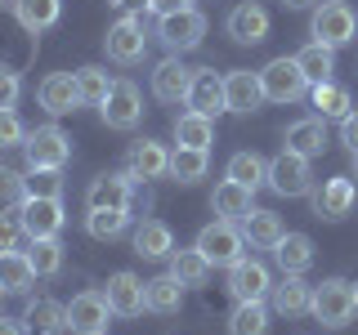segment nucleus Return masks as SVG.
<instances>
[{"label": "nucleus", "mask_w": 358, "mask_h": 335, "mask_svg": "<svg viewBox=\"0 0 358 335\" xmlns=\"http://www.w3.org/2000/svg\"><path fill=\"white\" fill-rule=\"evenodd\" d=\"M22 148H27V170H63L72 156V139L59 126H36Z\"/></svg>", "instance_id": "nucleus-4"}, {"label": "nucleus", "mask_w": 358, "mask_h": 335, "mask_svg": "<svg viewBox=\"0 0 358 335\" xmlns=\"http://www.w3.org/2000/svg\"><path fill=\"white\" fill-rule=\"evenodd\" d=\"M31 282H36V268L22 251H5L0 255V286H5V295H22Z\"/></svg>", "instance_id": "nucleus-32"}, {"label": "nucleus", "mask_w": 358, "mask_h": 335, "mask_svg": "<svg viewBox=\"0 0 358 335\" xmlns=\"http://www.w3.org/2000/svg\"><path fill=\"white\" fill-rule=\"evenodd\" d=\"M27 143V126L18 121L14 107H0V152L5 148H22Z\"/></svg>", "instance_id": "nucleus-43"}, {"label": "nucleus", "mask_w": 358, "mask_h": 335, "mask_svg": "<svg viewBox=\"0 0 358 335\" xmlns=\"http://www.w3.org/2000/svg\"><path fill=\"white\" fill-rule=\"evenodd\" d=\"M31 268H36V277H59L63 273V241L59 237H36L27 251Z\"/></svg>", "instance_id": "nucleus-39"}, {"label": "nucleus", "mask_w": 358, "mask_h": 335, "mask_svg": "<svg viewBox=\"0 0 358 335\" xmlns=\"http://www.w3.org/2000/svg\"><path fill=\"white\" fill-rule=\"evenodd\" d=\"M22 322H27L31 335H59V331H67V304H59V299H31Z\"/></svg>", "instance_id": "nucleus-28"}, {"label": "nucleus", "mask_w": 358, "mask_h": 335, "mask_svg": "<svg viewBox=\"0 0 358 335\" xmlns=\"http://www.w3.org/2000/svg\"><path fill=\"white\" fill-rule=\"evenodd\" d=\"M103 45H108V59H112V63H121V67L139 63V59H143V50H148V31H143V18H139V14H126L121 22H112Z\"/></svg>", "instance_id": "nucleus-8"}, {"label": "nucleus", "mask_w": 358, "mask_h": 335, "mask_svg": "<svg viewBox=\"0 0 358 335\" xmlns=\"http://www.w3.org/2000/svg\"><path fill=\"white\" fill-rule=\"evenodd\" d=\"M268 295H273V313H282V318H300V313H309V304H313V286L305 277H282Z\"/></svg>", "instance_id": "nucleus-23"}, {"label": "nucleus", "mask_w": 358, "mask_h": 335, "mask_svg": "<svg viewBox=\"0 0 358 335\" xmlns=\"http://www.w3.org/2000/svg\"><path fill=\"white\" fill-rule=\"evenodd\" d=\"M108 318H112V304L99 290H81V295H72V304H67V331L72 335H103Z\"/></svg>", "instance_id": "nucleus-9"}, {"label": "nucleus", "mask_w": 358, "mask_h": 335, "mask_svg": "<svg viewBox=\"0 0 358 335\" xmlns=\"http://www.w3.org/2000/svg\"><path fill=\"white\" fill-rule=\"evenodd\" d=\"M112 5H126V9H148V0H112Z\"/></svg>", "instance_id": "nucleus-50"}, {"label": "nucleus", "mask_w": 358, "mask_h": 335, "mask_svg": "<svg viewBox=\"0 0 358 335\" xmlns=\"http://www.w3.org/2000/svg\"><path fill=\"white\" fill-rule=\"evenodd\" d=\"M287 9H305V5H313V0H282Z\"/></svg>", "instance_id": "nucleus-51"}, {"label": "nucleus", "mask_w": 358, "mask_h": 335, "mask_svg": "<svg viewBox=\"0 0 358 335\" xmlns=\"http://www.w3.org/2000/svg\"><path fill=\"white\" fill-rule=\"evenodd\" d=\"M103 126L108 130H134L143 117V98H139V85L134 81H112V94L103 98Z\"/></svg>", "instance_id": "nucleus-11"}, {"label": "nucleus", "mask_w": 358, "mask_h": 335, "mask_svg": "<svg viewBox=\"0 0 358 335\" xmlns=\"http://www.w3.org/2000/svg\"><path fill=\"white\" fill-rule=\"evenodd\" d=\"M126 174H130V179H162V174H171V152H166L157 139H139V143L130 148Z\"/></svg>", "instance_id": "nucleus-21"}, {"label": "nucleus", "mask_w": 358, "mask_h": 335, "mask_svg": "<svg viewBox=\"0 0 358 335\" xmlns=\"http://www.w3.org/2000/svg\"><path fill=\"white\" fill-rule=\"evenodd\" d=\"M242 237L251 246H260V251H273V246L287 237V228H282V219H278L273 210H251V215L242 219Z\"/></svg>", "instance_id": "nucleus-29"}, {"label": "nucleus", "mask_w": 358, "mask_h": 335, "mask_svg": "<svg viewBox=\"0 0 358 335\" xmlns=\"http://www.w3.org/2000/svg\"><path fill=\"white\" fill-rule=\"evenodd\" d=\"M354 193H358V184H354L350 174H345V179H327V184L313 193V215L327 219V223L345 219L354 210Z\"/></svg>", "instance_id": "nucleus-16"}, {"label": "nucleus", "mask_w": 358, "mask_h": 335, "mask_svg": "<svg viewBox=\"0 0 358 335\" xmlns=\"http://www.w3.org/2000/svg\"><path fill=\"white\" fill-rule=\"evenodd\" d=\"M76 89H81L85 107H103V98L112 94V76L103 67H81V72H76Z\"/></svg>", "instance_id": "nucleus-41"}, {"label": "nucleus", "mask_w": 358, "mask_h": 335, "mask_svg": "<svg viewBox=\"0 0 358 335\" xmlns=\"http://www.w3.org/2000/svg\"><path fill=\"white\" fill-rule=\"evenodd\" d=\"M36 98L50 117H67V112L81 107V89H76V72H50L36 85Z\"/></svg>", "instance_id": "nucleus-13"}, {"label": "nucleus", "mask_w": 358, "mask_h": 335, "mask_svg": "<svg viewBox=\"0 0 358 335\" xmlns=\"http://www.w3.org/2000/svg\"><path fill=\"white\" fill-rule=\"evenodd\" d=\"M14 14H18V22L27 31H45V27L59 22L63 0H14Z\"/></svg>", "instance_id": "nucleus-34"}, {"label": "nucleus", "mask_w": 358, "mask_h": 335, "mask_svg": "<svg viewBox=\"0 0 358 335\" xmlns=\"http://www.w3.org/2000/svg\"><path fill=\"white\" fill-rule=\"evenodd\" d=\"M103 295H108V304H112V313H117V318H139V313L148 308L143 282H139L134 273H112Z\"/></svg>", "instance_id": "nucleus-17"}, {"label": "nucleus", "mask_w": 358, "mask_h": 335, "mask_svg": "<svg viewBox=\"0 0 358 335\" xmlns=\"http://www.w3.org/2000/svg\"><path fill=\"white\" fill-rule=\"evenodd\" d=\"M22 237H27V232H22V219L18 215H0V255H5V251H18Z\"/></svg>", "instance_id": "nucleus-45"}, {"label": "nucleus", "mask_w": 358, "mask_h": 335, "mask_svg": "<svg viewBox=\"0 0 358 335\" xmlns=\"http://www.w3.org/2000/svg\"><path fill=\"white\" fill-rule=\"evenodd\" d=\"M175 143H179V148H201V152H210V143H215V121L188 107L184 117L175 121Z\"/></svg>", "instance_id": "nucleus-30"}, {"label": "nucleus", "mask_w": 358, "mask_h": 335, "mask_svg": "<svg viewBox=\"0 0 358 335\" xmlns=\"http://www.w3.org/2000/svg\"><path fill=\"white\" fill-rule=\"evenodd\" d=\"M354 299H358V286H354Z\"/></svg>", "instance_id": "nucleus-54"}, {"label": "nucleus", "mask_w": 358, "mask_h": 335, "mask_svg": "<svg viewBox=\"0 0 358 335\" xmlns=\"http://www.w3.org/2000/svg\"><path fill=\"white\" fill-rule=\"evenodd\" d=\"M260 85H264V98L268 103H300L309 94V76L300 72L296 59H273L260 67Z\"/></svg>", "instance_id": "nucleus-3"}, {"label": "nucleus", "mask_w": 358, "mask_h": 335, "mask_svg": "<svg viewBox=\"0 0 358 335\" xmlns=\"http://www.w3.org/2000/svg\"><path fill=\"white\" fill-rule=\"evenodd\" d=\"M27 197H63V170H27Z\"/></svg>", "instance_id": "nucleus-42"}, {"label": "nucleus", "mask_w": 358, "mask_h": 335, "mask_svg": "<svg viewBox=\"0 0 358 335\" xmlns=\"http://www.w3.org/2000/svg\"><path fill=\"white\" fill-rule=\"evenodd\" d=\"M130 228V210H90L85 215V232L94 241H117Z\"/></svg>", "instance_id": "nucleus-38"}, {"label": "nucleus", "mask_w": 358, "mask_h": 335, "mask_svg": "<svg viewBox=\"0 0 358 335\" xmlns=\"http://www.w3.org/2000/svg\"><path fill=\"white\" fill-rule=\"evenodd\" d=\"M27 201V184H22L18 170H9V165H0V206H22Z\"/></svg>", "instance_id": "nucleus-44"}, {"label": "nucleus", "mask_w": 358, "mask_h": 335, "mask_svg": "<svg viewBox=\"0 0 358 335\" xmlns=\"http://www.w3.org/2000/svg\"><path fill=\"white\" fill-rule=\"evenodd\" d=\"M171 251H175V237L162 219H143L134 228V255H143V260H171Z\"/></svg>", "instance_id": "nucleus-25"}, {"label": "nucleus", "mask_w": 358, "mask_h": 335, "mask_svg": "<svg viewBox=\"0 0 358 335\" xmlns=\"http://www.w3.org/2000/svg\"><path fill=\"white\" fill-rule=\"evenodd\" d=\"M268 290H273V277H268V268L260 264V260H242L238 264H229V295L238 299H264Z\"/></svg>", "instance_id": "nucleus-14"}, {"label": "nucleus", "mask_w": 358, "mask_h": 335, "mask_svg": "<svg viewBox=\"0 0 358 335\" xmlns=\"http://www.w3.org/2000/svg\"><path fill=\"white\" fill-rule=\"evenodd\" d=\"M201 36H206V18L197 9H179V14H166L157 18V40L166 45L171 54H184V50H197Z\"/></svg>", "instance_id": "nucleus-6"}, {"label": "nucleus", "mask_w": 358, "mask_h": 335, "mask_svg": "<svg viewBox=\"0 0 358 335\" xmlns=\"http://www.w3.org/2000/svg\"><path fill=\"white\" fill-rule=\"evenodd\" d=\"M18 72L14 67H0V107H14L18 103Z\"/></svg>", "instance_id": "nucleus-46"}, {"label": "nucleus", "mask_w": 358, "mask_h": 335, "mask_svg": "<svg viewBox=\"0 0 358 335\" xmlns=\"http://www.w3.org/2000/svg\"><path fill=\"white\" fill-rule=\"evenodd\" d=\"M0 335H31V331H27L22 318H5V313H0Z\"/></svg>", "instance_id": "nucleus-49"}, {"label": "nucleus", "mask_w": 358, "mask_h": 335, "mask_svg": "<svg viewBox=\"0 0 358 335\" xmlns=\"http://www.w3.org/2000/svg\"><path fill=\"white\" fill-rule=\"evenodd\" d=\"M313 107H318V117L327 121V117H336V121H345L354 112V103H350V89L345 85H336V81H318L313 85Z\"/></svg>", "instance_id": "nucleus-35"}, {"label": "nucleus", "mask_w": 358, "mask_h": 335, "mask_svg": "<svg viewBox=\"0 0 358 335\" xmlns=\"http://www.w3.org/2000/svg\"><path fill=\"white\" fill-rule=\"evenodd\" d=\"M18 219H22V232L31 241L36 237H59L63 232V197H27L18 206Z\"/></svg>", "instance_id": "nucleus-10"}, {"label": "nucleus", "mask_w": 358, "mask_h": 335, "mask_svg": "<svg viewBox=\"0 0 358 335\" xmlns=\"http://www.w3.org/2000/svg\"><path fill=\"white\" fill-rule=\"evenodd\" d=\"M103 335H108V331H103Z\"/></svg>", "instance_id": "nucleus-55"}, {"label": "nucleus", "mask_w": 358, "mask_h": 335, "mask_svg": "<svg viewBox=\"0 0 358 335\" xmlns=\"http://www.w3.org/2000/svg\"><path fill=\"white\" fill-rule=\"evenodd\" d=\"M287 152H300V156H322L327 148V121L322 117H305V121H291L287 134H282Z\"/></svg>", "instance_id": "nucleus-22"}, {"label": "nucleus", "mask_w": 358, "mask_h": 335, "mask_svg": "<svg viewBox=\"0 0 358 335\" xmlns=\"http://www.w3.org/2000/svg\"><path fill=\"white\" fill-rule=\"evenodd\" d=\"M341 143H345L350 152H358V112H350V117L341 121Z\"/></svg>", "instance_id": "nucleus-47"}, {"label": "nucleus", "mask_w": 358, "mask_h": 335, "mask_svg": "<svg viewBox=\"0 0 358 335\" xmlns=\"http://www.w3.org/2000/svg\"><path fill=\"white\" fill-rule=\"evenodd\" d=\"M224 179H233V184H242V188H251V193H255V188L268 184V161H264V156H255V152H233Z\"/></svg>", "instance_id": "nucleus-31"}, {"label": "nucleus", "mask_w": 358, "mask_h": 335, "mask_svg": "<svg viewBox=\"0 0 358 335\" xmlns=\"http://www.w3.org/2000/svg\"><path fill=\"white\" fill-rule=\"evenodd\" d=\"M224 31H229L238 45H260L268 36V9L255 5V0H242V5H233L229 22H224Z\"/></svg>", "instance_id": "nucleus-15"}, {"label": "nucleus", "mask_w": 358, "mask_h": 335, "mask_svg": "<svg viewBox=\"0 0 358 335\" xmlns=\"http://www.w3.org/2000/svg\"><path fill=\"white\" fill-rule=\"evenodd\" d=\"M273 260H278V268H282V277H300L313 264V241L305 237V232H287V237L273 246Z\"/></svg>", "instance_id": "nucleus-24"}, {"label": "nucleus", "mask_w": 358, "mask_h": 335, "mask_svg": "<svg viewBox=\"0 0 358 335\" xmlns=\"http://www.w3.org/2000/svg\"><path fill=\"white\" fill-rule=\"evenodd\" d=\"M309 31H313V40L318 45H350L358 36V14L345 0H322L318 9H313V22H309Z\"/></svg>", "instance_id": "nucleus-2"}, {"label": "nucleus", "mask_w": 358, "mask_h": 335, "mask_svg": "<svg viewBox=\"0 0 358 335\" xmlns=\"http://www.w3.org/2000/svg\"><path fill=\"white\" fill-rule=\"evenodd\" d=\"M251 188H242V184H233V179H224V184L215 188V197H210V210H215L220 219H229V223H238V219H246L251 215Z\"/></svg>", "instance_id": "nucleus-26"}, {"label": "nucleus", "mask_w": 358, "mask_h": 335, "mask_svg": "<svg viewBox=\"0 0 358 335\" xmlns=\"http://www.w3.org/2000/svg\"><path fill=\"white\" fill-rule=\"evenodd\" d=\"M188 85H193V72H188L175 54L152 67V94L162 98V103H184V98H188Z\"/></svg>", "instance_id": "nucleus-18"}, {"label": "nucleus", "mask_w": 358, "mask_h": 335, "mask_svg": "<svg viewBox=\"0 0 358 335\" xmlns=\"http://www.w3.org/2000/svg\"><path fill=\"white\" fill-rule=\"evenodd\" d=\"M224 98H229V112H255L264 103L260 72H246V67L229 72V76H224Z\"/></svg>", "instance_id": "nucleus-19"}, {"label": "nucleus", "mask_w": 358, "mask_h": 335, "mask_svg": "<svg viewBox=\"0 0 358 335\" xmlns=\"http://www.w3.org/2000/svg\"><path fill=\"white\" fill-rule=\"evenodd\" d=\"M350 179H354V184H358V152H354V170H350Z\"/></svg>", "instance_id": "nucleus-52"}, {"label": "nucleus", "mask_w": 358, "mask_h": 335, "mask_svg": "<svg viewBox=\"0 0 358 335\" xmlns=\"http://www.w3.org/2000/svg\"><path fill=\"white\" fill-rule=\"evenodd\" d=\"M309 184H313V174H309V156H300V152H278L273 161H268V188H273L278 197H305L309 193Z\"/></svg>", "instance_id": "nucleus-7"}, {"label": "nucleus", "mask_w": 358, "mask_h": 335, "mask_svg": "<svg viewBox=\"0 0 358 335\" xmlns=\"http://www.w3.org/2000/svg\"><path fill=\"white\" fill-rule=\"evenodd\" d=\"M229 335H268V304L264 299H242L229 313Z\"/></svg>", "instance_id": "nucleus-33"}, {"label": "nucleus", "mask_w": 358, "mask_h": 335, "mask_svg": "<svg viewBox=\"0 0 358 335\" xmlns=\"http://www.w3.org/2000/svg\"><path fill=\"white\" fill-rule=\"evenodd\" d=\"M130 174H99L85 193L90 210H130Z\"/></svg>", "instance_id": "nucleus-20"}, {"label": "nucleus", "mask_w": 358, "mask_h": 335, "mask_svg": "<svg viewBox=\"0 0 358 335\" xmlns=\"http://www.w3.org/2000/svg\"><path fill=\"white\" fill-rule=\"evenodd\" d=\"M296 63H300V72L309 76V85H318V81H331V72H336V50L331 45H305V50L296 54Z\"/></svg>", "instance_id": "nucleus-36"}, {"label": "nucleus", "mask_w": 358, "mask_h": 335, "mask_svg": "<svg viewBox=\"0 0 358 335\" xmlns=\"http://www.w3.org/2000/svg\"><path fill=\"white\" fill-rule=\"evenodd\" d=\"M184 103L193 107V112H201V117H210V121H215L220 112H229V98H224V76L215 72V67H197Z\"/></svg>", "instance_id": "nucleus-12"}, {"label": "nucleus", "mask_w": 358, "mask_h": 335, "mask_svg": "<svg viewBox=\"0 0 358 335\" xmlns=\"http://www.w3.org/2000/svg\"><path fill=\"white\" fill-rule=\"evenodd\" d=\"M184 282H179L175 273L166 277H152V282H143V295H148V313H162V318H171V313H179V304H184Z\"/></svg>", "instance_id": "nucleus-27"}, {"label": "nucleus", "mask_w": 358, "mask_h": 335, "mask_svg": "<svg viewBox=\"0 0 358 335\" xmlns=\"http://www.w3.org/2000/svg\"><path fill=\"white\" fill-rule=\"evenodd\" d=\"M171 273L179 277L184 286H206V277H210V260L197 251H171Z\"/></svg>", "instance_id": "nucleus-37"}, {"label": "nucleus", "mask_w": 358, "mask_h": 335, "mask_svg": "<svg viewBox=\"0 0 358 335\" xmlns=\"http://www.w3.org/2000/svg\"><path fill=\"white\" fill-rule=\"evenodd\" d=\"M148 9L157 18H166V14H179V9H193L188 0H148Z\"/></svg>", "instance_id": "nucleus-48"}, {"label": "nucleus", "mask_w": 358, "mask_h": 335, "mask_svg": "<svg viewBox=\"0 0 358 335\" xmlns=\"http://www.w3.org/2000/svg\"><path fill=\"white\" fill-rule=\"evenodd\" d=\"M197 251L210 260V268H215V264L229 268V264H238V260H242L246 237H242L238 228H233L229 219H215V223H206V228L197 232Z\"/></svg>", "instance_id": "nucleus-5"}, {"label": "nucleus", "mask_w": 358, "mask_h": 335, "mask_svg": "<svg viewBox=\"0 0 358 335\" xmlns=\"http://www.w3.org/2000/svg\"><path fill=\"white\" fill-rule=\"evenodd\" d=\"M206 165H210V156L201 148H175L171 152V174L179 179V184H197V179H206Z\"/></svg>", "instance_id": "nucleus-40"}, {"label": "nucleus", "mask_w": 358, "mask_h": 335, "mask_svg": "<svg viewBox=\"0 0 358 335\" xmlns=\"http://www.w3.org/2000/svg\"><path fill=\"white\" fill-rule=\"evenodd\" d=\"M0 299H5V286H0Z\"/></svg>", "instance_id": "nucleus-53"}, {"label": "nucleus", "mask_w": 358, "mask_h": 335, "mask_svg": "<svg viewBox=\"0 0 358 335\" xmlns=\"http://www.w3.org/2000/svg\"><path fill=\"white\" fill-rule=\"evenodd\" d=\"M309 313L322 322V327H331V331L350 327L354 313H358L354 282H345V277H327V282H318V286H313V304H309Z\"/></svg>", "instance_id": "nucleus-1"}]
</instances>
